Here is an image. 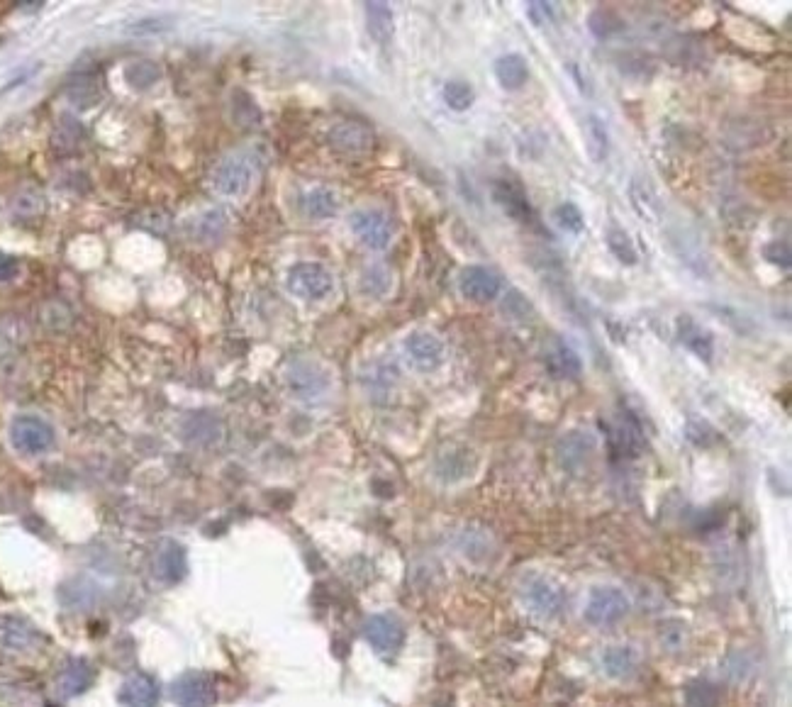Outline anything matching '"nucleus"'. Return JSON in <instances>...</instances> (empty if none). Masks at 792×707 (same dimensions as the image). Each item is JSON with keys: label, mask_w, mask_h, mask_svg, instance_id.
<instances>
[{"label": "nucleus", "mask_w": 792, "mask_h": 707, "mask_svg": "<svg viewBox=\"0 0 792 707\" xmlns=\"http://www.w3.org/2000/svg\"><path fill=\"white\" fill-rule=\"evenodd\" d=\"M254 181L256 169L252 159L239 157V154L222 159L213 169V174H210V186L222 198H244L252 191Z\"/></svg>", "instance_id": "f257e3e1"}, {"label": "nucleus", "mask_w": 792, "mask_h": 707, "mask_svg": "<svg viewBox=\"0 0 792 707\" xmlns=\"http://www.w3.org/2000/svg\"><path fill=\"white\" fill-rule=\"evenodd\" d=\"M10 444L22 456L47 454L54 447V427L39 415H18L10 422Z\"/></svg>", "instance_id": "f03ea898"}, {"label": "nucleus", "mask_w": 792, "mask_h": 707, "mask_svg": "<svg viewBox=\"0 0 792 707\" xmlns=\"http://www.w3.org/2000/svg\"><path fill=\"white\" fill-rule=\"evenodd\" d=\"M42 642V634L30 617L20 612H0V654L25 656Z\"/></svg>", "instance_id": "7ed1b4c3"}, {"label": "nucleus", "mask_w": 792, "mask_h": 707, "mask_svg": "<svg viewBox=\"0 0 792 707\" xmlns=\"http://www.w3.org/2000/svg\"><path fill=\"white\" fill-rule=\"evenodd\" d=\"M286 286L300 300H325L334 291V276L327 266L303 261L288 271Z\"/></svg>", "instance_id": "20e7f679"}, {"label": "nucleus", "mask_w": 792, "mask_h": 707, "mask_svg": "<svg viewBox=\"0 0 792 707\" xmlns=\"http://www.w3.org/2000/svg\"><path fill=\"white\" fill-rule=\"evenodd\" d=\"M349 227L354 237L373 252H383L393 242V220L378 208L354 210L349 217Z\"/></svg>", "instance_id": "39448f33"}, {"label": "nucleus", "mask_w": 792, "mask_h": 707, "mask_svg": "<svg viewBox=\"0 0 792 707\" xmlns=\"http://www.w3.org/2000/svg\"><path fill=\"white\" fill-rule=\"evenodd\" d=\"M632 608V600L617 586H600L590 593L585 605V620L595 627H610L622 620Z\"/></svg>", "instance_id": "423d86ee"}, {"label": "nucleus", "mask_w": 792, "mask_h": 707, "mask_svg": "<svg viewBox=\"0 0 792 707\" xmlns=\"http://www.w3.org/2000/svg\"><path fill=\"white\" fill-rule=\"evenodd\" d=\"M283 381H286L288 393L298 400H317L329 388V374L310 359L293 361L283 374Z\"/></svg>", "instance_id": "0eeeda50"}, {"label": "nucleus", "mask_w": 792, "mask_h": 707, "mask_svg": "<svg viewBox=\"0 0 792 707\" xmlns=\"http://www.w3.org/2000/svg\"><path fill=\"white\" fill-rule=\"evenodd\" d=\"M171 698L178 707H213L217 703L215 678L203 671H188L171 683Z\"/></svg>", "instance_id": "6e6552de"}, {"label": "nucleus", "mask_w": 792, "mask_h": 707, "mask_svg": "<svg viewBox=\"0 0 792 707\" xmlns=\"http://www.w3.org/2000/svg\"><path fill=\"white\" fill-rule=\"evenodd\" d=\"M522 595L529 603V608L541 617H559L561 610L566 608V593H563V588L556 581H551V578L544 576L527 578Z\"/></svg>", "instance_id": "1a4fd4ad"}, {"label": "nucleus", "mask_w": 792, "mask_h": 707, "mask_svg": "<svg viewBox=\"0 0 792 707\" xmlns=\"http://www.w3.org/2000/svg\"><path fill=\"white\" fill-rule=\"evenodd\" d=\"M364 637L378 654H395L405 642V627L395 615L378 612L364 622Z\"/></svg>", "instance_id": "9d476101"}, {"label": "nucleus", "mask_w": 792, "mask_h": 707, "mask_svg": "<svg viewBox=\"0 0 792 707\" xmlns=\"http://www.w3.org/2000/svg\"><path fill=\"white\" fill-rule=\"evenodd\" d=\"M329 144L344 157H364L376 144V135L364 122H339L329 130Z\"/></svg>", "instance_id": "9b49d317"}, {"label": "nucleus", "mask_w": 792, "mask_h": 707, "mask_svg": "<svg viewBox=\"0 0 792 707\" xmlns=\"http://www.w3.org/2000/svg\"><path fill=\"white\" fill-rule=\"evenodd\" d=\"M405 354L417 371H434L444 364V342L432 332H412L405 339Z\"/></svg>", "instance_id": "f8f14e48"}, {"label": "nucleus", "mask_w": 792, "mask_h": 707, "mask_svg": "<svg viewBox=\"0 0 792 707\" xmlns=\"http://www.w3.org/2000/svg\"><path fill=\"white\" fill-rule=\"evenodd\" d=\"M500 276L495 271L485 269V266H466L459 276V291L464 298L473 300V303H488L500 295Z\"/></svg>", "instance_id": "ddd939ff"}, {"label": "nucleus", "mask_w": 792, "mask_h": 707, "mask_svg": "<svg viewBox=\"0 0 792 707\" xmlns=\"http://www.w3.org/2000/svg\"><path fill=\"white\" fill-rule=\"evenodd\" d=\"M595 447H598L595 434L576 430L563 434L559 439V444H556V456H559V464L566 471H580L585 461L595 454Z\"/></svg>", "instance_id": "4468645a"}, {"label": "nucleus", "mask_w": 792, "mask_h": 707, "mask_svg": "<svg viewBox=\"0 0 792 707\" xmlns=\"http://www.w3.org/2000/svg\"><path fill=\"white\" fill-rule=\"evenodd\" d=\"M188 571V559H186V549L181 544L174 542V539H166V542L159 544L154 554V573L161 583L166 586H174V583L183 581Z\"/></svg>", "instance_id": "2eb2a0df"}, {"label": "nucleus", "mask_w": 792, "mask_h": 707, "mask_svg": "<svg viewBox=\"0 0 792 707\" xmlns=\"http://www.w3.org/2000/svg\"><path fill=\"white\" fill-rule=\"evenodd\" d=\"M161 698V688L149 673H132L120 688V703L125 707H156Z\"/></svg>", "instance_id": "dca6fc26"}, {"label": "nucleus", "mask_w": 792, "mask_h": 707, "mask_svg": "<svg viewBox=\"0 0 792 707\" xmlns=\"http://www.w3.org/2000/svg\"><path fill=\"white\" fill-rule=\"evenodd\" d=\"M627 196H629V203H632L634 213H637L641 220H646L649 225H656V222L661 220L663 205H661V200H658V196H656L654 186H651V183L646 181V178L634 176L632 181H629Z\"/></svg>", "instance_id": "f3484780"}, {"label": "nucleus", "mask_w": 792, "mask_h": 707, "mask_svg": "<svg viewBox=\"0 0 792 707\" xmlns=\"http://www.w3.org/2000/svg\"><path fill=\"white\" fill-rule=\"evenodd\" d=\"M678 339L685 344V347L693 352L697 359L702 361H712L715 356V337H712L710 330L695 322L690 315L678 317Z\"/></svg>", "instance_id": "a211bd4d"}, {"label": "nucleus", "mask_w": 792, "mask_h": 707, "mask_svg": "<svg viewBox=\"0 0 792 707\" xmlns=\"http://www.w3.org/2000/svg\"><path fill=\"white\" fill-rule=\"evenodd\" d=\"M93 683V668L88 661L74 659L66 666H61L57 676V693L61 698H76V695L86 693Z\"/></svg>", "instance_id": "6ab92c4d"}, {"label": "nucleus", "mask_w": 792, "mask_h": 707, "mask_svg": "<svg viewBox=\"0 0 792 707\" xmlns=\"http://www.w3.org/2000/svg\"><path fill=\"white\" fill-rule=\"evenodd\" d=\"M493 200L503 208L505 215H510L512 220L517 222H527L532 217V208H529V200L524 196V191L517 183L512 181H498L493 186Z\"/></svg>", "instance_id": "aec40b11"}, {"label": "nucleus", "mask_w": 792, "mask_h": 707, "mask_svg": "<svg viewBox=\"0 0 792 707\" xmlns=\"http://www.w3.org/2000/svg\"><path fill=\"white\" fill-rule=\"evenodd\" d=\"M181 437L191 444H215L222 437V422L215 415L195 413L188 415L181 425Z\"/></svg>", "instance_id": "412c9836"}, {"label": "nucleus", "mask_w": 792, "mask_h": 707, "mask_svg": "<svg viewBox=\"0 0 792 707\" xmlns=\"http://www.w3.org/2000/svg\"><path fill=\"white\" fill-rule=\"evenodd\" d=\"M610 444L619 456H637L641 444H644V434H641L639 422L632 415L619 417L617 425L610 427Z\"/></svg>", "instance_id": "4be33fe9"}, {"label": "nucleus", "mask_w": 792, "mask_h": 707, "mask_svg": "<svg viewBox=\"0 0 792 707\" xmlns=\"http://www.w3.org/2000/svg\"><path fill=\"white\" fill-rule=\"evenodd\" d=\"M339 200L337 191H332V188L327 186H315L310 188L308 193H303V198H300V208H303V213L312 217V220H329V217H334L339 213Z\"/></svg>", "instance_id": "5701e85b"}, {"label": "nucleus", "mask_w": 792, "mask_h": 707, "mask_svg": "<svg viewBox=\"0 0 792 707\" xmlns=\"http://www.w3.org/2000/svg\"><path fill=\"white\" fill-rule=\"evenodd\" d=\"M495 79L505 91H520L529 81V64L522 54H505L495 61Z\"/></svg>", "instance_id": "b1692460"}, {"label": "nucleus", "mask_w": 792, "mask_h": 707, "mask_svg": "<svg viewBox=\"0 0 792 707\" xmlns=\"http://www.w3.org/2000/svg\"><path fill=\"white\" fill-rule=\"evenodd\" d=\"M600 664L605 668L607 676L629 678L637 673L639 656L632 647H607L600 654Z\"/></svg>", "instance_id": "393cba45"}, {"label": "nucleus", "mask_w": 792, "mask_h": 707, "mask_svg": "<svg viewBox=\"0 0 792 707\" xmlns=\"http://www.w3.org/2000/svg\"><path fill=\"white\" fill-rule=\"evenodd\" d=\"M544 364L546 371H549L554 378H576L580 374V369H583L580 356L563 342H556L554 347L546 352Z\"/></svg>", "instance_id": "a878e982"}, {"label": "nucleus", "mask_w": 792, "mask_h": 707, "mask_svg": "<svg viewBox=\"0 0 792 707\" xmlns=\"http://www.w3.org/2000/svg\"><path fill=\"white\" fill-rule=\"evenodd\" d=\"M366 25L368 35L373 37L378 44H388L393 40L395 32V18L393 10L388 3H366Z\"/></svg>", "instance_id": "bb28decb"}, {"label": "nucleus", "mask_w": 792, "mask_h": 707, "mask_svg": "<svg viewBox=\"0 0 792 707\" xmlns=\"http://www.w3.org/2000/svg\"><path fill=\"white\" fill-rule=\"evenodd\" d=\"M393 288V274H390L388 266L383 264H371L361 271L359 276V291L366 295V298L381 300L386 298Z\"/></svg>", "instance_id": "cd10ccee"}, {"label": "nucleus", "mask_w": 792, "mask_h": 707, "mask_svg": "<svg viewBox=\"0 0 792 707\" xmlns=\"http://www.w3.org/2000/svg\"><path fill=\"white\" fill-rule=\"evenodd\" d=\"M585 149H588V157L593 164H602L610 154V132H607L605 122H602L598 115H588V122H585Z\"/></svg>", "instance_id": "c85d7f7f"}, {"label": "nucleus", "mask_w": 792, "mask_h": 707, "mask_svg": "<svg viewBox=\"0 0 792 707\" xmlns=\"http://www.w3.org/2000/svg\"><path fill=\"white\" fill-rule=\"evenodd\" d=\"M605 242H607V249H610V254L615 256L619 264H624V266H637L639 264L637 247H634L632 237H629L624 230H619V227H612V230L605 235Z\"/></svg>", "instance_id": "c756f323"}, {"label": "nucleus", "mask_w": 792, "mask_h": 707, "mask_svg": "<svg viewBox=\"0 0 792 707\" xmlns=\"http://www.w3.org/2000/svg\"><path fill=\"white\" fill-rule=\"evenodd\" d=\"M722 695L719 688L710 681H693L685 688V705L688 707H717Z\"/></svg>", "instance_id": "7c9ffc66"}, {"label": "nucleus", "mask_w": 792, "mask_h": 707, "mask_svg": "<svg viewBox=\"0 0 792 707\" xmlns=\"http://www.w3.org/2000/svg\"><path fill=\"white\" fill-rule=\"evenodd\" d=\"M444 103L451 110H456V113H464V110L476 103V91L466 81H449L444 86Z\"/></svg>", "instance_id": "2f4dec72"}, {"label": "nucleus", "mask_w": 792, "mask_h": 707, "mask_svg": "<svg viewBox=\"0 0 792 707\" xmlns=\"http://www.w3.org/2000/svg\"><path fill=\"white\" fill-rule=\"evenodd\" d=\"M754 659H751V654L749 651H741V649H736V651H732V654H727V659L722 661V671H724V676L729 678V681H734V683H741V681H746V678L751 676V673H754Z\"/></svg>", "instance_id": "473e14b6"}, {"label": "nucleus", "mask_w": 792, "mask_h": 707, "mask_svg": "<svg viewBox=\"0 0 792 707\" xmlns=\"http://www.w3.org/2000/svg\"><path fill=\"white\" fill-rule=\"evenodd\" d=\"M551 220L556 222V227H561L568 235H580L585 230V217L580 213L576 203H559L551 213Z\"/></svg>", "instance_id": "72a5a7b5"}, {"label": "nucleus", "mask_w": 792, "mask_h": 707, "mask_svg": "<svg viewBox=\"0 0 792 707\" xmlns=\"http://www.w3.org/2000/svg\"><path fill=\"white\" fill-rule=\"evenodd\" d=\"M191 227H193L195 239H203V242H208V239H217L222 235V230H225V215H222L220 210H210V213H205L203 217H198V220H193Z\"/></svg>", "instance_id": "f704fd0d"}, {"label": "nucleus", "mask_w": 792, "mask_h": 707, "mask_svg": "<svg viewBox=\"0 0 792 707\" xmlns=\"http://www.w3.org/2000/svg\"><path fill=\"white\" fill-rule=\"evenodd\" d=\"M127 83H132L135 88H152L156 81L161 79V69L154 61H137L127 69Z\"/></svg>", "instance_id": "c9c22d12"}, {"label": "nucleus", "mask_w": 792, "mask_h": 707, "mask_svg": "<svg viewBox=\"0 0 792 707\" xmlns=\"http://www.w3.org/2000/svg\"><path fill=\"white\" fill-rule=\"evenodd\" d=\"M590 25V32H593L595 37H600V40H605V37L615 35L624 27V22L617 18V13H612V10H595L593 15H590L588 20Z\"/></svg>", "instance_id": "e433bc0d"}, {"label": "nucleus", "mask_w": 792, "mask_h": 707, "mask_svg": "<svg viewBox=\"0 0 792 707\" xmlns=\"http://www.w3.org/2000/svg\"><path fill=\"white\" fill-rule=\"evenodd\" d=\"M98 595H100V590L93 588L91 583H86V586L76 588V590H61V603L69 605V608H74V610H86V608H91V605L98 603Z\"/></svg>", "instance_id": "4c0bfd02"}, {"label": "nucleus", "mask_w": 792, "mask_h": 707, "mask_svg": "<svg viewBox=\"0 0 792 707\" xmlns=\"http://www.w3.org/2000/svg\"><path fill=\"white\" fill-rule=\"evenodd\" d=\"M473 456H471V452H451V454H442L439 456V466H437V471H439V476L442 478H449V481H456V478H464L466 473H468V469H464V466H459V461H471Z\"/></svg>", "instance_id": "58836bf2"}, {"label": "nucleus", "mask_w": 792, "mask_h": 707, "mask_svg": "<svg viewBox=\"0 0 792 707\" xmlns=\"http://www.w3.org/2000/svg\"><path fill=\"white\" fill-rule=\"evenodd\" d=\"M763 256H766L773 266L790 269L792 254H790V244L785 242V239H773V242H768L766 247H763Z\"/></svg>", "instance_id": "ea45409f"}, {"label": "nucleus", "mask_w": 792, "mask_h": 707, "mask_svg": "<svg viewBox=\"0 0 792 707\" xmlns=\"http://www.w3.org/2000/svg\"><path fill=\"white\" fill-rule=\"evenodd\" d=\"M503 313L510 315L512 320H524L527 315H532V305H529V300L520 291H510L505 295Z\"/></svg>", "instance_id": "a19ab883"}, {"label": "nucleus", "mask_w": 792, "mask_h": 707, "mask_svg": "<svg viewBox=\"0 0 792 707\" xmlns=\"http://www.w3.org/2000/svg\"><path fill=\"white\" fill-rule=\"evenodd\" d=\"M527 13L537 25H544L546 18H551V5L549 3H529Z\"/></svg>", "instance_id": "79ce46f5"}, {"label": "nucleus", "mask_w": 792, "mask_h": 707, "mask_svg": "<svg viewBox=\"0 0 792 707\" xmlns=\"http://www.w3.org/2000/svg\"><path fill=\"white\" fill-rule=\"evenodd\" d=\"M15 274H18V261L10 259V256H0V281H10Z\"/></svg>", "instance_id": "37998d69"}]
</instances>
